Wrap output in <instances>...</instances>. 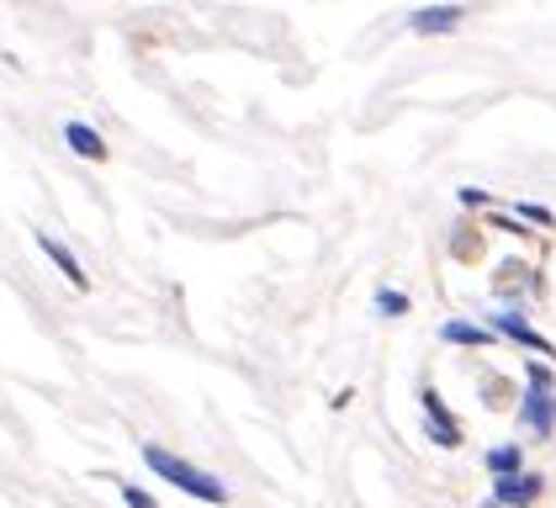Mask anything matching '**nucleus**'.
I'll return each mask as SVG.
<instances>
[{
    "instance_id": "1",
    "label": "nucleus",
    "mask_w": 556,
    "mask_h": 508,
    "mask_svg": "<svg viewBox=\"0 0 556 508\" xmlns=\"http://www.w3.org/2000/svg\"><path fill=\"white\" fill-rule=\"evenodd\" d=\"M143 466H149L160 482L180 487L186 498H197V504H228V487L217 482L213 471H202L197 461L175 456V450H165V445H143Z\"/></svg>"
},
{
    "instance_id": "2",
    "label": "nucleus",
    "mask_w": 556,
    "mask_h": 508,
    "mask_svg": "<svg viewBox=\"0 0 556 508\" xmlns=\"http://www.w3.org/2000/svg\"><path fill=\"white\" fill-rule=\"evenodd\" d=\"M519 429L530 434H552L556 429V377L546 360H530L525 366V397H519Z\"/></svg>"
},
{
    "instance_id": "3",
    "label": "nucleus",
    "mask_w": 556,
    "mask_h": 508,
    "mask_svg": "<svg viewBox=\"0 0 556 508\" xmlns=\"http://www.w3.org/2000/svg\"><path fill=\"white\" fill-rule=\"evenodd\" d=\"M419 408H425L429 440H434L440 450H462V440H467V434H462V419L445 408V397H440L434 386H425V392H419Z\"/></svg>"
},
{
    "instance_id": "4",
    "label": "nucleus",
    "mask_w": 556,
    "mask_h": 508,
    "mask_svg": "<svg viewBox=\"0 0 556 508\" xmlns=\"http://www.w3.org/2000/svg\"><path fill=\"white\" fill-rule=\"evenodd\" d=\"M488 329L493 334H504V339H514V344H525V350H535L541 360H556V344L541 329H530V318L525 313H514V307H498L493 318H488Z\"/></svg>"
},
{
    "instance_id": "5",
    "label": "nucleus",
    "mask_w": 556,
    "mask_h": 508,
    "mask_svg": "<svg viewBox=\"0 0 556 508\" xmlns=\"http://www.w3.org/2000/svg\"><path fill=\"white\" fill-rule=\"evenodd\" d=\"M33 239H38V250H43L48 259H53V270H59V276H64V281L75 287V292H90V276H86V265L75 259V250H70V244H59V239H53L48 228H38Z\"/></svg>"
},
{
    "instance_id": "6",
    "label": "nucleus",
    "mask_w": 556,
    "mask_h": 508,
    "mask_svg": "<svg viewBox=\"0 0 556 508\" xmlns=\"http://www.w3.org/2000/svg\"><path fill=\"white\" fill-rule=\"evenodd\" d=\"M541 493H546V482H541L535 471H519L509 482H493V504L498 508H535Z\"/></svg>"
},
{
    "instance_id": "7",
    "label": "nucleus",
    "mask_w": 556,
    "mask_h": 508,
    "mask_svg": "<svg viewBox=\"0 0 556 508\" xmlns=\"http://www.w3.org/2000/svg\"><path fill=\"white\" fill-rule=\"evenodd\" d=\"M467 22V5H419L414 16H408V27L419 33V38H440V33H456Z\"/></svg>"
},
{
    "instance_id": "8",
    "label": "nucleus",
    "mask_w": 556,
    "mask_h": 508,
    "mask_svg": "<svg viewBox=\"0 0 556 508\" xmlns=\"http://www.w3.org/2000/svg\"><path fill=\"white\" fill-rule=\"evenodd\" d=\"M59 132H64L70 154H80V160H90V165H101V160H106V138H101L90 123H64Z\"/></svg>"
},
{
    "instance_id": "9",
    "label": "nucleus",
    "mask_w": 556,
    "mask_h": 508,
    "mask_svg": "<svg viewBox=\"0 0 556 508\" xmlns=\"http://www.w3.org/2000/svg\"><path fill=\"white\" fill-rule=\"evenodd\" d=\"M482 466H488L493 482H509V477L525 471V445H519V440H504V445H493V450L482 456Z\"/></svg>"
},
{
    "instance_id": "10",
    "label": "nucleus",
    "mask_w": 556,
    "mask_h": 508,
    "mask_svg": "<svg viewBox=\"0 0 556 508\" xmlns=\"http://www.w3.org/2000/svg\"><path fill=\"white\" fill-rule=\"evenodd\" d=\"M445 344H462V350H482V344H493V329L488 323H477V318H451L445 329H440Z\"/></svg>"
},
{
    "instance_id": "11",
    "label": "nucleus",
    "mask_w": 556,
    "mask_h": 508,
    "mask_svg": "<svg viewBox=\"0 0 556 508\" xmlns=\"http://www.w3.org/2000/svg\"><path fill=\"white\" fill-rule=\"evenodd\" d=\"M408 307H414V302L397 292V287H382V292H377V313H382V318H403Z\"/></svg>"
},
{
    "instance_id": "12",
    "label": "nucleus",
    "mask_w": 556,
    "mask_h": 508,
    "mask_svg": "<svg viewBox=\"0 0 556 508\" xmlns=\"http://www.w3.org/2000/svg\"><path fill=\"white\" fill-rule=\"evenodd\" d=\"M514 217H525V223H535V228H556V212L541 207V202H514Z\"/></svg>"
},
{
    "instance_id": "13",
    "label": "nucleus",
    "mask_w": 556,
    "mask_h": 508,
    "mask_svg": "<svg viewBox=\"0 0 556 508\" xmlns=\"http://www.w3.org/2000/svg\"><path fill=\"white\" fill-rule=\"evenodd\" d=\"M117 493H123V504H128V508H160V498H154V493H143L138 482H123Z\"/></svg>"
},
{
    "instance_id": "14",
    "label": "nucleus",
    "mask_w": 556,
    "mask_h": 508,
    "mask_svg": "<svg viewBox=\"0 0 556 508\" xmlns=\"http://www.w3.org/2000/svg\"><path fill=\"white\" fill-rule=\"evenodd\" d=\"M456 202H462L467 212H482L493 196H488V191H477V186H462V191H456Z\"/></svg>"
}]
</instances>
